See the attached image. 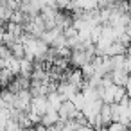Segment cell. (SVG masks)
Here are the masks:
<instances>
[{"label": "cell", "instance_id": "cell-1", "mask_svg": "<svg viewBox=\"0 0 131 131\" xmlns=\"http://www.w3.org/2000/svg\"><path fill=\"white\" fill-rule=\"evenodd\" d=\"M2 38H4V29H0V43H2Z\"/></svg>", "mask_w": 131, "mask_h": 131}]
</instances>
